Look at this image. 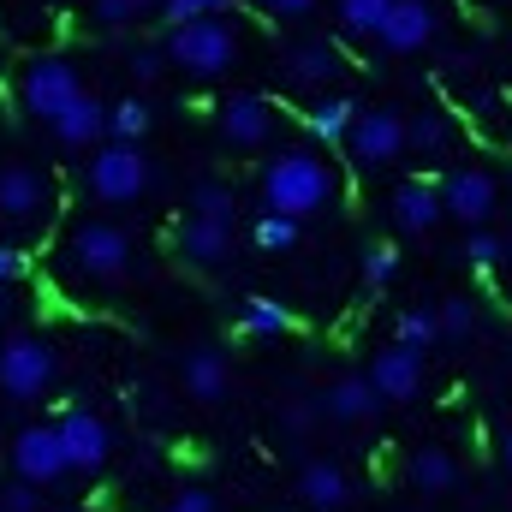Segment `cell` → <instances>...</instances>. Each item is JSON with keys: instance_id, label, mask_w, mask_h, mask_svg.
<instances>
[{"instance_id": "1", "label": "cell", "mask_w": 512, "mask_h": 512, "mask_svg": "<svg viewBox=\"0 0 512 512\" xmlns=\"http://www.w3.org/2000/svg\"><path fill=\"white\" fill-rule=\"evenodd\" d=\"M334 197H340V173H334V161L316 155V149H280V155L262 167V203H268L274 215L310 221V215H322Z\"/></svg>"}, {"instance_id": "2", "label": "cell", "mask_w": 512, "mask_h": 512, "mask_svg": "<svg viewBox=\"0 0 512 512\" xmlns=\"http://www.w3.org/2000/svg\"><path fill=\"white\" fill-rule=\"evenodd\" d=\"M161 54H167V66H179L185 78H227L245 48H239V30H233L221 12H203V18L173 24L167 42H161Z\"/></svg>"}, {"instance_id": "3", "label": "cell", "mask_w": 512, "mask_h": 512, "mask_svg": "<svg viewBox=\"0 0 512 512\" xmlns=\"http://www.w3.org/2000/svg\"><path fill=\"white\" fill-rule=\"evenodd\" d=\"M149 179H155V167H149V155H143V143H102L96 155H90V167H84V191L96 197V203H137L143 191H149Z\"/></svg>"}, {"instance_id": "4", "label": "cell", "mask_w": 512, "mask_h": 512, "mask_svg": "<svg viewBox=\"0 0 512 512\" xmlns=\"http://www.w3.org/2000/svg\"><path fill=\"white\" fill-rule=\"evenodd\" d=\"M60 376V352L42 334H12L0 340V393L6 399H42Z\"/></svg>"}, {"instance_id": "5", "label": "cell", "mask_w": 512, "mask_h": 512, "mask_svg": "<svg viewBox=\"0 0 512 512\" xmlns=\"http://www.w3.org/2000/svg\"><path fill=\"white\" fill-rule=\"evenodd\" d=\"M78 90H84V78H78V66H72L66 54H36V60H24V72H18V102H24V114L42 120V126H48Z\"/></svg>"}, {"instance_id": "6", "label": "cell", "mask_w": 512, "mask_h": 512, "mask_svg": "<svg viewBox=\"0 0 512 512\" xmlns=\"http://www.w3.org/2000/svg\"><path fill=\"white\" fill-rule=\"evenodd\" d=\"M72 268L84 274V280H102V286H114V280H126L131 274V233L126 227H114V221H84L78 233H72Z\"/></svg>"}, {"instance_id": "7", "label": "cell", "mask_w": 512, "mask_h": 512, "mask_svg": "<svg viewBox=\"0 0 512 512\" xmlns=\"http://www.w3.org/2000/svg\"><path fill=\"white\" fill-rule=\"evenodd\" d=\"M340 143L352 149L358 167H387V161L405 155V114H393V108H364V114H352V126H346Z\"/></svg>"}, {"instance_id": "8", "label": "cell", "mask_w": 512, "mask_h": 512, "mask_svg": "<svg viewBox=\"0 0 512 512\" xmlns=\"http://www.w3.org/2000/svg\"><path fill=\"white\" fill-rule=\"evenodd\" d=\"M435 191H441V215L459 221V227H489V215H495V203H501V185H495L489 167H459V173H447V185H435Z\"/></svg>"}, {"instance_id": "9", "label": "cell", "mask_w": 512, "mask_h": 512, "mask_svg": "<svg viewBox=\"0 0 512 512\" xmlns=\"http://www.w3.org/2000/svg\"><path fill=\"white\" fill-rule=\"evenodd\" d=\"M54 435H60V453H66L72 471H102L108 453H114V435H108V423L96 411H66L54 423Z\"/></svg>"}, {"instance_id": "10", "label": "cell", "mask_w": 512, "mask_h": 512, "mask_svg": "<svg viewBox=\"0 0 512 512\" xmlns=\"http://www.w3.org/2000/svg\"><path fill=\"white\" fill-rule=\"evenodd\" d=\"M12 471L24 477V483H36V489H48V483H60L72 465H66V453H60V435H54V423H30L18 441H12Z\"/></svg>"}, {"instance_id": "11", "label": "cell", "mask_w": 512, "mask_h": 512, "mask_svg": "<svg viewBox=\"0 0 512 512\" xmlns=\"http://www.w3.org/2000/svg\"><path fill=\"white\" fill-rule=\"evenodd\" d=\"M221 143L227 149H262L268 137H274V126H280V114H274V102L268 96H233V102H221Z\"/></svg>"}, {"instance_id": "12", "label": "cell", "mask_w": 512, "mask_h": 512, "mask_svg": "<svg viewBox=\"0 0 512 512\" xmlns=\"http://www.w3.org/2000/svg\"><path fill=\"white\" fill-rule=\"evenodd\" d=\"M376 42L387 54H417L435 42V6L429 0H387L382 24H376Z\"/></svg>"}, {"instance_id": "13", "label": "cell", "mask_w": 512, "mask_h": 512, "mask_svg": "<svg viewBox=\"0 0 512 512\" xmlns=\"http://www.w3.org/2000/svg\"><path fill=\"white\" fill-rule=\"evenodd\" d=\"M48 131H54L66 149H90V143H102V137H108V102H96L90 90H78V96L48 120Z\"/></svg>"}, {"instance_id": "14", "label": "cell", "mask_w": 512, "mask_h": 512, "mask_svg": "<svg viewBox=\"0 0 512 512\" xmlns=\"http://www.w3.org/2000/svg\"><path fill=\"white\" fill-rule=\"evenodd\" d=\"M364 382L376 387V399H411L417 387H423V352H411V346H387L376 352V364H370V376Z\"/></svg>"}, {"instance_id": "15", "label": "cell", "mask_w": 512, "mask_h": 512, "mask_svg": "<svg viewBox=\"0 0 512 512\" xmlns=\"http://www.w3.org/2000/svg\"><path fill=\"white\" fill-rule=\"evenodd\" d=\"M42 203H48L42 167L6 161V167H0V215H6V221H30V215H42Z\"/></svg>"}, {"instance_id": "16", "label": "cell", "mask_w": 512, "mask_h": 512, "mask_svg": "<svg viewBox=\"0 0 512 512\" xmlns=\"http://www.w3.org/2000/svg\"><path fill=\"white\" fill-rule=\"evenodd\" d=\"M179 256L197 262V268H221L233 256V221H209V215H191L179 227Z\"/></svg>"}, {"instance_id": "17", "label": "cell", "mask_w": 512, "mask_h": 512, "mask_svg": "<svg viewBox=\"0 0 512 512\" xmlns=\"http://www.w3.org/2000/svg\"><path fill=\"white\" fill-rule=\"evenodd\" d=\"M227 387H233V364H227V352L197 346V352L185 358V393H191L197 405H221Z\"/></svg>"}, {"instance_id": "18", "label": "cell", "mask_w": 512, "mask_h": 512, "mask_svg": "<svg viewBox=\"0 0 512 512\" xmlns=\"http://www.w3.org/2000/svg\"><path fill=\"white\" fill-rule=\"evenodd\" d=\"M334 72H340V54H334L328 42H304V48L286 54V84L304 90V96H322V90L334 84Z\"/></svg>"}, {"instance_id": "19", "label": "cell", "mask_w": 512, "mask_h": 512, "mask_svg": "<svg viewBox=\"0 0 512 512\" xmlns=\"http://www.w3.org/2000/svg\"><path fill=\"white\" fill-rule=\"evenodd\" d=\"M393 221H399V233H435L447 215H441V191L429 185V179H411V185H399L393 191Z\"/></svg>"}, {"instance_id": "20", "label": "cell", "mask_w": 512, "mask_h": 512, "mask_svg": "<svg viewBox=\"0 0 512 512\" xmlns=\"http://www.w3.org/2000/svg\"><path fill=\"white\" fill-rule=\"evenodd\" d=\"M298 495H304L310 507L334 512V507H346V501H352V483H346V471H340L334 459H310V465H304V477H298Z\"/></svg>"}, {"instance_id": "21", "label": "cell", "mask_w": 512, "mask_h": 512, "mask_svg": "<svg viewBox=\"0 0 512 512\" xmlns=\"http://www.w3.org/2000/svg\"><path fill=\"white\" fill-rule=\"evenodd\" d=\"M405 477H411L417 495H447V489L459 483V459H453L447 447H417L411 465H405Z\"/></svg>"}, {"instance_id": "22", "label": "cell", "mask_w": 512, "mask_h": 512, "mask_svg": "<svg viewBox=\"0 0 512 512\" xmlns=\"http://www.w3.org/2000/svg\"><path fill=\"white\" fill-rule=\"evenodd\" d=\"M376 387L364 382V376H340V382L322 393V411L334 417V423H364V417H376Z\"/></svg>"}, {"instance_id": "23", "label": "cell", "mask_w": 512, "mask_h": 512, "mask_svg": "<svg viewBox=\"0 0 512 512\" xmlns=\"http://www.w3.org/2000/svg\"><path fill=\"white\" fill-rule=\"evenodd\" d=\"M352 102L346 96H316L310 102V114H304V126H310V137H322V143H340L346 137V126H352Z\"/></svg>"}, {"instance_id": "24", "label": "cell", "mask_w": 512, "mask_h": 512, "mask_svg": "<svg viewBox=\"0 0 512 512\" xmlns=\"http://www.w3.org/2000/svg\"><path fill=\"white\" fill-rule=\"evenodd\" d=\"M149 131H155V108H149V102L126 96V102L108 108V137H114V143H143Z\"/></svg>"}, {"instance_id": "25", "label": "cell", "mask_w": 512, "mask_h": 512, "mask_svg": "<svg viewBox=\"0 0 512 512\" xmlns=\"http://www.w3.org/2000/svg\"><path fill=\"white\" fill-rule=\"evenodd\" d=\"M239 328H245L251 340H274V334H286V328H292V310H286L280 298H245Z\"/></svg>"}, {"instance_id": "26", "label": "cell", "mask_w": 512, "mask_h": 512, "mask_svg": "<svg viewBox=\"0 0 512 512\" xmlns=\"http://www.w3.org/2000/svg\"><path fill=\"white\" fill-rule=\"evenodd\" d=\"M501 256H507V239H501V233H489V227H465V245H459V262H471V268L495 274V268H501Z\"/></svg>"}, {"instance_id": "27", "label": "cell", "mask_w": 512, "mask_h": 512, "mask_svg": "<svg viewBox=\"0 0 512 512\" xmlns=\"http://www.w3.org/2000/svg\"><path fill=\"white\" fill-rule=\"evenodd\" d=\"M477 316H483V310H477L471 298H441V304H435V334L471 340V334H477Z\"/></svg>"}, {"instance_id": "28", "label": "cell", "mask_w": 512, "mask_h": 512, "mask_svg": "<svg viewBox=\"0 0 512 512\" xmlns=\"http://www.w3.org/2000/svg\"><path fill=\"white\" fill-rule=\"evenodd\" d=\"M447 137H453V126H447L441 114H417V120H405V149H417V155H441Z\"/></svg>"}, {"instance_id": "29", "label": "cell", "mask_w": 512, "mask_h": 512, "mask_svg": "<svg viewBox=\"0 0 512 512\" xmlns=\"http://www.w3.org/2000/svg\"><path fill=\"white\" fill-rule=\"evenodd\" d=\"M298 233H304V221H292V215H274V209H268V215L251 227V239L262 245V251H292V245H298Z\"/></svg>"}, {"instance_id": "30", "label": "cell", "mask_w": 512, "mask_h": 512, "mask_svg": "<svg viewBox=\"0 0 512 512\" xmlns=\"http://www.w3.org/2000/svg\"><path fill=\"white\" fill-rule=\"evenodd\" d=\"M441 334H435V310L429 304H417V310H405L399 316V346H411V352H429Z\"/></svg>"}, {"instance_id": "31", "label": "cell", "mask_w": 512, "mask_h": 512, "mask_svg": "<svg viewBox=\"0 0 512 512\" xmlns=\"http://www.w3.org/2000/svg\"><path fill=\"white\" fill-rule=\"evenodd\" d=\"M191 209H197V215H209V221H233V209H239V203H233V191H227L221 179H203V185L191 191Z\"/></svg>"}, {"instance_id": "32", "label": "cell", "mask_w": 512, "mask_h": 512, "mask_svg": "<svg viewBox=\"0 0 512 512\" xmlns=\"http://www.w3.org/2000/svg\"><path fill=\"white\" fill-rule=\"evenodd\" d=\"M382 12H387V0H340V24H346V36H376Z\"/></svg>"}, {"instance_id": "33", "label": "cell", "mask_w": 512, "mask_h": 512, "mask_svg": "<svg viewBox=\"0 0 512 512\" xmlns=\"http://www.w3.org/2000/svg\"><path fill=\"white\" fill-rule=\"evenodd\" d=\"M393 274H399V251H393V245H370V251H364V286L382 292Z\"/></svg>"}, {"instance_id": "34", "label": "cell", "mask_w": 512, "mask_h": 512, "mask_svg": "<svg viewBox=\"0 0 512 512\" xmlns=\"http://www.w3.org/2000/svg\"><path fill=\"white\" fill-rule=\"evenodd\" d=\"M126 72L137 78V84H149V78H161V72H167V54H161V48H131Z\"/></svg>"}, {"instance_id": "35", "label": "cell", "mask_w": 512, "mask_h": 512, "mask_svg": "<svg viewBox=\"0 0 512 512\" xmlns=\"http://www.w3.org/2000/svg\"><path fill=\"white\" fill-rule=\"evenodd\" d=\"M36 507H42V489H36V483L18 477V483L0 489V512H36Z\"/></svg>"}, {"instance_id": "36", "label": "cell", "mask_w": 512, "mask_h": 512, "mask_svg": "<svg viewBox=\"0 0 512 512\" xmlns=\"http://www.w3.org/2000/svg\"><path fill=\"white\" fill-rule=\"evenodd\" d=\"M161 512H215V495L209 489H185V495H173Z\"/></svg>"}, {"instance_id": "37", "label": "cell", "mask_w": 512, "mask_h": 512, "mask_svg": "<svg viewBox=\"0 0 512 512\" xmlns=\"http://www.w3.org/2000/svg\"><path fill=\"white\" fill-rule=\"evenodd\" d=\"M96 18L102 24H131L137 12H131V0H96Z\"/></svg>"}, {"instance_id": "38", "label": "cell", "mask_w": 512, "mask_h": 512, "mask_svg": "<svg viewBox=\"0 0 512 512\" xmlns=\"http://www.w3.org/2000/svg\"><path fill=\"white\" fill-rule=\"evenodd\" d=\"M18 274H24V256L12 251V245H0V286H12Z\"/></svg>"}, {"instance_id": "39", "label": "cell", "mask_w": 512, "mask_h": 512, "mask_svg": "<svg viewBox=\"0 0 512 512\" xmlns=\"http://www.w3.org/2000/svg\"><path fill=\"white\" fill-rule=\"evenodd\" d=\"M310 6H316V0H268V12H274V18H304Z\"/></svg>"}, {"instance_id": "40", "label": "cell", "mask_w": 512, "mask_h": 512, "mask_svg": "<svg viewBox=\"0 0 512 512\" xmlns=\"http://www.w3.org/2000/svg\"><path fill=\"white\" fill-rule=\"evenodd\" d=\"M221 6H233V0H197V12H221Z\"/></svg>"}, {"instance_id": "41", "label": "cell", "mask_w": 512, "mask_h": 512, "mask_svg": "<svg viewBox=\"0 0 512 512\" xmlns=\"http://www.w3.org/2000/svg\"><path fill=\"white\" fill-rule=\"evenodd\" d=\"M6 316H12V298H6V286H0V328H6Z\"/></svg>"}, {"instance_id": "42", "label": "cell", "mask_w": 512, "mask_h": 512, "mask_svg": "<svg viewBox=\"0 0 512 512\" xmlns=\"http://www.w3.org/2000/svg\"><path fill=\"white\" fill-rule=\"evenodd\" d=\"M131 12H161V0H131Z\"/></svg>"}]
</instances>
